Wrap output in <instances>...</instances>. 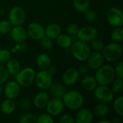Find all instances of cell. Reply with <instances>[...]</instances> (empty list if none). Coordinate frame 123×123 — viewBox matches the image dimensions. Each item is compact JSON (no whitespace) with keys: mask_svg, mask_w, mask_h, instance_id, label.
Returning <instances> with one entry per match:
<instances>
[{"mask_svg":"<svg viewBox=\"0 0 123 123\" xmlns=\"http://www.w3.org/2000/svg\"><path fill=\"white\" fill-rule=\"evenodd\" d=\"M61 32V28L57 24H50L45 30V35L50 39L57 38Z\"/></svg>","mask_w":123,"mask_h":123,"instance_id":"d6986e66","label":"cell"},{"mask_svg":"<svg viewBox=\"0 0 123 123\" xmlns=\"http://www.w3.org/2000/svg\"><path fill=\"white\" fill-rule=\"evenodd\" d=\"M37 64L40 69H47L50 65V57L46 54H40L37 58Z\"/></svg>","mask_w":123,"mask_h":123,"instance_id":"603a6c76","label":"cell"},{"mask_svg":"<svg viewBox=\"0 0 123 123\" xmlns=\"http://www.w3.org/2000/svg\"><path fill=\"white\" fill-rule=\"evenodd\" d=\"M114 108L116 112L120 116L123 115V97H120L114 103Z\"/></svg>","mask_w":123,"mask_h":123,"instance_id":"f1b7e54d","label":"cell"},{"mask_svg":"<svg viewBox=\"0 0 123 123\" xmlns=\"http://www.w3.org/2000/svg\"><path fill=\"white\" fill-rule=\"evenodd\" d=\"M66 31L70 35H77L78 31H79V27H78L77 25H76V24H73V23L69 24L66 27Z\"/></svg>","mask_w":123,"mask_h":123,"instance_id":"f35d334b","label":"cell"},{"mask_svg":"<svg viewBox=\"0 0 123 123\" xmlns=\"http://www.w3.org/2000/svg\"><path fill=\"white\" fill-rule=\"evenodd\" d=\"M78 71H79V73L81 74H86L88 72V68H87L86 66H81V67L79 68V69Z\"/></svg>","mask_w":123,"mask_h":123,"instance_id":"b9f144b4","label":"cell"},{"mask_svg":"<svg viewBox=\"0 0 123 123\" xmlns=\"http://www.w3.org/2000/svg\"><path fill=\"white\" fill-rule=\"evenodd\" d=\"M115 77V69L110 66H100L96 73V80L100 85H108Z\"/></svg>","mask_w":123,"mask_h":123,"instance_id":"7a4b0ae2","label":"cell"},{"mask_svg":"<svg viewBox=\"0 0 123 123\" xmlns=\"http://www.w3.org/2000/svg\"><path fill=\"white\" fill-rule=\"evenodd\" d=\"M57 43L60 47L63 48H68L72 45V41L70 36L66 35H60L57 37Z\"/></svg>","mask_w":123,"mask_h":123,"instance_id":"d4e9b609","label":"cell"},{"mask_svg":"<svg viewBox=\"0 0 123 123\" xmlns=\"http://www.w3.org/2000/svg\"><path fill=\"white\" fill-rule=\"evenodd\" d=\"M71 53L74 56L81 61H84L88 59L91 50L86 43L84 41H76L71 47Z\"/></svg>","mask_w":123,"mask_h":123,"instance_id":"3957f363","label":"cell"},{"mask_svg":"<svg viewBox=\"0 0 123 123\" xmlns=\"http://www.w3.org/2000/svg\"><path fill=\"white\" fill-rule=\"evenodd\" d=\"M98 123H110V122L107 121V120H101V121L98 122Z\"/></svg>","mask_w":123,"mask_h":123,"instance_id":"f6af8a7d","label":"cell"},{"mask_svg":"<svg viewBox=\"0 0 123 123\" xmlns=\"http://www.w3.org/2000/svg\"><path fill=\"white\" fill-rule=\"evenodd\" d=\"M123 81L121 78H118L115 81L112 86V91L115 93H118L123 89Z\"/></svg>","mask_w":123,"mask_h":123,"instance_id":"e575fe53","label":"cell"},{"mask_svg":"<svg viewBox=\"0 0 123 123\" xmlns=\"http://www.w3.org/2000/svg\"><path fill=\"white\" fill-rule=\"evenodd\" d=\"M19 92L20 89L19 84L18 83H16L14 81L9 82L4 88V94L8 99H10L17 97L19 94Z\"/></svg>","mask_w":123,"mask_h":123,"instance_id":"9a60e30c","label":"cell"},{"mask_svg":"<svg viewBox=\"0 0 123 123\" xmlns=\"http://www.w3.org/2000/svg\"><path fill=\"white\" fill-rule=\"evenodd\" d=\"M40 45L46 50H49L53 48V42L48 37H43L40 39Z\"/></svg>","mask_w":123,"mask_h":123,"instance_id":"d6a6232c","label":"cell"},{"mask_svg":"<svg viewBox=\"0 0 123 123\" xmlns=\"http://www.w3.org/2000/svg\"><path fill=\"white\" fill-rule=\"evenodd\" d=\"M111 37L114 42L120 43L123 40V29L121 27H117L113 30L111 35Z\"/></svg>","mask_w":123,"mask_h":123,"instance_id":"4316f807","label":"cell"},{"mask_svg":"<svg viewBox=\"0 0 123 123\" xmlns=\"http://www.w3.org/2000/svg\"><path fill=\"white\" fill-rule=\"evenodd\" d=\"M49 102V96L46 92H39L34 99V104L37 108H43L46 107Z\"/></svg>","mask_w":123,"mask_h":123,"instance_id":"ffe728a7","label":"cell"},{"mask_svg":"<svg viewBox=\"0 0 123 123\" xmlns=\"http://www.w3.org/2000/svg\"><path fill=\"white\" fill-rule=\"evenodd\" d=\"M78 38L84 42L92 41L97 37V31L93 27H84L78 31Z\"/></svg>","mask_w":123,"mask_h":123,"instance_id":"30bf717a","label":"cell"},{"mask_svg":"<svg viewBox=\"0 0 123 123\" xmlns=\"http://www.w3.org/2000/svg\"><path fill=\"white\" fill-rule=\"evenodd\" d=\"M85 18L86 20L89 21V22H94L97 19V14L94 10L92 9H86L85 11V14H84Z\"/></svg>","mask_w":123,"mask_h":123,"instance_id":"d590c367","label":"cell"},{"mask_svg":"<svg viewBox=\"0 0 123 123\" xmlns=\"http://www.w3.org/2000/svg\"><path fill=\"white\" fill-rule=\"evenodd\" d=\"M14 109H15V103L14 102V101L11 100L10 99L4 100L1 105V112L6 115L11 114L14 110Z\"/></svg>","mask_w":123,"mask_h":123,"instance_id":"cb8c5ba5","label":"cell"},{"mask_svg":"<svg viewBox=\"0 0 123 123\" xmlns=\"http://www.w3.org/2000/svg\"><path fill=\"white\" fill-rule=\"evenodd\" d=\"M1 92H2V87H1V85H0V94H1Z\"/></svg>","mask_w":123,"mask_h":123,"instance_id":"7dc6e473","label":"cell"},{"mask_svg":"<svg viewBox=\"0 0 123 123\" xmlns=\"http://www.w3.org/2000/svg\"><path fill=\"white\" fill-rule=\"evenodd\" d=\"M123 53V49L118 43H111L103 48V57L108 61H115L118 60Z\"/></svg>","mask_w":123,"mask_h":123,"instance_id":"277c9868","label":"cell"},{"mask_svg":"<svg viewBox=\"0 0 123 123\" xmlns=\"http://www.w3.org/2000/svg\"><path fill=\"white\" fill-rule=\"evenodd\" d=\"M123 62H120L116 67L115 72V76H117L118 78L123 79Z\"/></svg>","mask_w":123,"mask_h":123,"instance_id":"60d3db41","label":"cell"},{"mask_svg":"<svg viewBox=\"0 0 123 123\" xmlns=\"http://www.w3.org/2000/svg\"><path fill=\"white\" fill-rule=\"evenodd\" d=\"M95 97L102 102H110L113 99L114 95L112 89L106 85H101L95 88Z\"/></svg>","mask_w":123,"mask_h":123,"instance_id":"52a82bcc","label":"cell"},{"mask_svg":"<svg viewBox=\"0 0 123 123\" xmlns=\"http://www.w3.org/2000/svg\"><path fill=\"white\" fill-rule=\"evenodd\" d=\"M58 122L60 123H74L75 120L72 116L69 115H65L59 119Z\"/></svg>","mask_w":123,"mask_h":123,"instance_id":"ab89813d","label":"cell"},{"mask_svg":"<svg viewBox=\"0 0 123 123\" xmlns=\"http://www.w3.org/2000/svg\"><path fill=\"white\" fill-rule=\"evenodd\" d=\"M37 123H53V120L52 119V117L50 115H48L47 114H43L38 117V118L37 119Z\"/></svg>","mask_w":123,"mask_h":123,"instance_id":"8d00e7d4","label":"cell"},{"mask_svg":"<svg viewBox=\"0 0 123 123\" xmlns=\"http://www.w3.org/2000/svg\"><path fill=\"white\" fill-rule=\"evenodd\" d=\"M6 70L9 74L12 76L17 75V74L20 70V64L19 61L16 59H11L8 61Z\"/></svg>","mask_w":123,"mask_h":123,"instance_id":"7402d4cb","label":"cell"},{"mask_svg":"<svg viewBox=\"0 0 123 123\" xmlns=\"http://www.w3.org/2000/svg\"><path fill=\"white\" fill-rule=\"evenodd\" d=\"M91 45L95 50H102L105 47V44L100 39H97L96 37L91 41Z\"/></svg>","mask_w":123,"mask_h":123,"instance_id":"f546056e","label":"cell"},{"mask_svg":"<svg viewBox=\"0 0 123 123\" xmlns=\"http://www.w3.org/2000/svg\"><path fill=\"white\" fill-rule=\"evenodd\" d=\"M30 102L27 99H24L23 102H22V107H23V108L28 109V108H30Z\"/></svg>","mask_w":123,"mask_h":123,"instance_id":"ee69618b","label":"cell"},{"mask_svg":"<svg viewBox=\"0 0 123 123\" xmlns=\"http://www.w3.org/2000/svg\"><path fill=\"white\" fill-rule=\"evenodd\" d=\"M11 37L14 41L22 43L25 41V40L27 39V34L22 27H19L18 25L14 27L11 30Z\"/></svg>","mask_w":123,"mask_h":123,"instance_id":"2e32d148","label":"cell"},{"mask_svg":"<svg viewBox=\"0 0 123 123\" xmlns=\"http://www.w3.org/2000/svg\"><path fill=\"white\" fill-rule=\"evenodd\" d=\"M11 27H12V24L6 20L0 22V33L1 34L8 33L11 30Z\"/></svg>","mask_w":123,"mask_h":123,"instance_id":"4dcf8cb0","label":"cell"},{"mask_svg":"<svg viewBox=\"0 0 123 123\" xmlns=\"http://www.w3.org/2000/svg\"><path fill=\"white\" fill-rule=\"evenodd\" d=\"M26 18L25 12L24 10L19 7V6H15L12 8L9 14V22L15 26H18L22 25Z\"/></svg>","mask_w":123,"mask_h":123,"instance_id":"ba28073f","label":"cell"},{"mask_svg":"<svg viewBox=\"0 0 123 123\" xmlns=\"http://www.w3.org/2000/svg\"><path fill=\"white\" fill-rule=\"evenodd\" d=\"M81 84L86 90L92 91L94 90L95 88L97 87V82L94 77L92 76H86L82 79Z\"/></svg>","mask_w":123,"mask_h":123,"instance_id":"44dd1931","label":"cell"},{"mask_svg":"<svg viewBox=\"0 0 123 123\" xmlns=\"http://www.w3.org/2000/svg\"><path fill=\"white\" fill-rule=\"evenodd\" d=\"M112 122H113L114 123H120V120H117V119H115Z\"/></svg>","mask_w":123,"mask_h":123,"instance_id":"bcb514c9","label":"cell"},{"mask_svg":"<svg viewBox=\"0 0 123 123\" xmlns=\"http://www.w3.org/2000/svg\"><path fill=\"white\" fill-rule=\"evenodd\" d=\"M47 111L51 115H58L63 110V102L61 99L53 98L50 100L46 105Z\"/></svg>","mask_w":123,"mask_h":123,"instance_id":"8fae6325","label":"cell"},{"mask_svg":"<svg viewBox=\"0 0 123 123\" xmlns=\"http://www.w3.org/2000/svg\"><path fill=\"white\" fill-rule=\"evenodd\" d=\"M107 111H108L107 107L103 104H100L95 107L94 115H95V116H97L98 117H102L107 115Z\"/></svg>","mask_w":123,"mask_h":123,"instance_id":"83f0119b","label":"cell"},{"mask_svg":"<svg viewBox=\"0 0 123 123\" xmlns=\"http://www.w3.org/2000/svg\"><path fill=\"white\" fill-rule=\"evenodd\" d=\"M37 122V118L32 114H25L20 119L21 123H34Z\"/></svg>","mask_w":123,"mask_h":123,"instance_id":"1f68e13d","label":"cell"},{"mask_svg":"<svg viewBox=\"0 0 123 123\" xmlns=\"http://www.w3.org/2000/svg\"><path fill=\"white\" fill-rule=\"evenodd\" d=\"M48 72L51 74V75H54V74H56V71H57V70H56V68L55 67H54V66H51V67H48Z\"/></svg>","mask_w":123,"mask_h":123,"instance_id":"7bdbcfd3","label":"cell"},{"mask_svg":"<svg viewBox=\"0 0 123 123\" xmlns=\"http://www.w3.org/2000/svg\"><path fill=\"white\" fill-rule=\"evenodd\" d=\"M35 79L37 86L43 90L48 89L52 84V75L48 71H40Z\"/></svg>","mask_w":123,"mask_h":123,"instance_id":"8992f818","label":"cell"},{"mask_svg":"<svg viewBox=\"0 0 123 123\" xmlns=\"http://www.w3.org/2000/svg\"><path fill=\"white\" fill-rule=\"evenodd\" d=\"M27 33L31 38L34 40H40L45 36V29L40 24L33 22L28 26Z\"/></svg>","mask_w":123,"mask_h":123,"instance_id":"7c38bea8","label":"cell"},{"mask_svg":"<svg viewBox=\"0 0 123 123\" xmlns=\"http://www.w3.org/2000/svg\"><path fill=\"white\" fill-rule=\"evenodd\" d=\"M35 79V72L31 68H26L19 71L16 75L17 83L22 86H30Z\"/></svg>","mask_w":123,"mask_h":123,"instance_id":"5b68a950","label":"cell"},{"mask_svg":"<svg viewBox=\"0 0 123 123\" xmlns=\"http://www.w3.org/2000/svg\"><path fill=\"white\" fill-rule=\"evenodd\" d=\"M93 118L92 112L90 110L84 109L77 113L75 121L77 123H90L92 122Z\"/></svg>","mask_w":123,"mask_h":123,"instance_id":"e0dca14e","label":"cell"},{"mask_svg":"<svg viewBox=\"0 0 123 123\" xmlns=\"http://www.w3.org/2000/svg\"><path fill=\"white\" fill-rule=\"evenodd\" d=\"M87 60L88 65L90 68L98 69L100 66H102L104 62V57L102 54L97 52H94L92 54L90 53Z\"/></svg>","mask_w":123,"mask_h":123,"instance_id":"4fadbf2b","label":"cell"},{"mask_svg":"<svg viewBox=\"0 0 123 123\" xmlns=\"http://www.w3.org/2000/svg\"><path fill=\"white\" fill-rule=\"evenodd\" d=\"M10 59V53L7 50H0V64H4Z\"/></svg>","mask_w":123,"mask_h":123,"instance_id":"836d02e7","label":"cell"},{"mask_svg":"<svg viewBox=\"0 0 123 123\" xmlns=\"http://www.w3.org/2000/svg\"><path fill=\"white\" fill-rule=\"evenodd\" d=\"M63 103L71 110H77L81 107L84 104V97L81 93L76 91H70L66 92L63 97Z\"/></svg>","mask_w":123,"mask_h":123,"instance_id":"6da1fadb","label":"cell"},{"mask_svg":"<svg viewBox=\"0 0 123 123\" xmlns=\"http://www.w3.org/2000/svg\"><path fill=\"white\" fill-rule=\"evenodd\" d=\"M74 6L79 12H85L89 6V0H74Z\"/></svg>","mask_w":123,"mask_h":123,"instance_id":"484cf974","label":"cell"},{"mask_svg":"<svg viewBox=\"0 0 123 123\" xmlns=\"http://www.w3.org/2000/svg\"><path fill=\"white\" fill-rule=\"evenodd\" d=\"M49 89H50V94L53 98L61 99L63 97L64 94H66V89L64 88L63 86H62L58 83H55L53 84H51Z\"/></svg>","mask_w":123,"mask_h":123,"instance_id":"ac0fdd59","label":"cell"},{"mask_svg":"<svg viewBox=\"0 0 123 123\" xmlns=\"http://www.w3.org/2000/svg\"><path fill=\"white\" fill-rule=\"evenodd\" d=\"M9 78V73L7 70L2 67L0 66V84L4 83Z\"/></svg>","mask_w":123,"mask_h":123,"instance_id":"74e56055","label":"cell"},{"mask_svg":"<svg viewBox=\"0 0 123 123\" xmlns=\"http://www.w3.org/2000/svg\"><path fill=\"white\" fill-rule=\"evenodd\" d=\"M107 20L113 27H121L123 25V14L122 11L116 7L112 8L107 13Z\"/></svg>","mask_w":123,"mask_h":123,"instance_id":"9c48e42d","label":"cell"},{"mask_svg":"<svg viewBox=\"0 0 123 123\" xmlns=\"http://www.w3.org/2000/svg\"><path fill=\"white\" fill-rule=\"evenodd\" d=\"M79 73L75 68H68L67 69L63 76V81L66 85H73L79 79Z\"/></svg>","mask_w":123,"mask_h":123,"instance_id":"5bb4252c","label":"cell"}]
</instances>
